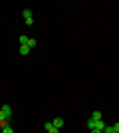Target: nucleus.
Returning a JSON list of instances; mask_svg holds the SVG:
<instances>
[{
    "label": "nucleus",
    "instance_id": "20e7f679",
    "mask_svg": "<svg viewBox=\"0 0 119 133\" xmlns=\"http://www.w3.org/2000/svg\"><path fill=\"white\" fill-rule=\"evenodd\" d=\"M52 125H54L56 129H62L64 127V119H62V117H56V119L52 121Z\"/></svg>",
    "mask_w": 119,
    "mask_h": 133
},
{
    "label": "nucleus",
    "instance_id": "1a4fd4ad",
    "mask_svg": "<svg viewBox=\"0 0 119 133\" xmlns=\"http://www.w3.org/2000/svg\"><path fill=\"white\" fill-rule=\"evenodd\" d=\"M2 133H14V129H12L10 125H4V127H2Z\"/></svg>",
    "mask_w": 119,
    "mask_h": 133
},
{
    "label": "nucleus",
    "instance_id": "0eeeda50",
    "mask_svg": "<svg viewBox=\"0 0 119 133\" xmlns=\"http://www.w3.org/2000/svg\"><path fill=\"white\" fill-rule=\"evenodd\" d=\"M87 127H89V131H91V129H95L97 127V121H95V119H89V121H87Z\"/></svg>",
    "mask_w": 119,
    "mask_h": 133
},
{
    "label": "nucleus",
    "instance_id": "39448f33",
    "mask_svg": "<svg viewBox=\"0 0 119 133\" xmlns=\"http://www.w3.org/2000/svg\"><path fill=\"white\" fill-rule=\"evenodd\" d=\"M101 111H93V113H91V119H95V121H101Z\"/></svg>",
    "mask_w": 119,
    "mask_h": 133
},
{
    "label": "nucleus",
    "instance_id": "9b49d317",
    "mask_svg": "<svg viewBox=\"0 0 119 133\" xmlns=\"http://www.w3.org/2000/svg\"><path fill=\"white\" fill-rule=\"evenodd\" d=\"M113 131H115V133H119V123H115V125H113Z\"/></svg>",
    "mask_w": 119,
    "mask_h": 133
},
{
    "label": "nucleus",
    "instance_id": "f257e3e1",
    "mask_svg": "<svg viewBox=\"0 0 119 133\" xmlns=\"http://www.w3.org/2000/svg\"><path fill=\"white\" fill-rule=\"evenodd\" d=\"M22 16H24V20H26V24H28V26H32V24H34V18H32V12H30V10H24Z\"/></svg>",
    "mask_w": 119,
    "mask_h": 133
},
{
    "label": "nucleus",
    "instance_id": "6e6552de",
    "mask_svg": "<svg viewBox=\"0 0 119 133\" xmlns=\"http://www.w3.org/2000/svg\"><path fill=\"white\" fill-rule=\"evenodd\" d=\"M36 46H38V42H36L34 38H30V40H28V48L32 50V48H36Z\"/></svg>",
    "mask_w": 119,
    "mask_h": 133
},
{
    "label": "nucleus",
    "instance_id": "f03ea898",
    "mask_svg": "<svg viewBox=\"0 0 119 133\" xmlns=\"http://www.w3.org/2000/svg\"><path fill=\"white\" fill-rule=\"evenodd\" d=\"M44 129H46L48 133H60V129L54 127V125H52V121H46V123H44Z\"/></svg>",
    "mask_w": 119,
    "mask_h": 133
},
{
    "label": "nucleus",
    "instance_id": "f8f14e48",
    "mask_svg": "<svg viewBox=\"0 0 119 133\" xmlns=\"http://www.w3.org/2000/svg\"><path fill=\"white\" fill-rule=\"evenodd\" d=\"M91 133H103V131H99V129H91Z\"/></svg>",
    "mask_w": 119,
    "mask_h": 133
},
{
    "label": "nucleus",
    "instance_id": "7ed1b4c3",
    "mask_svg": "<svg viewBox=\"0 0 119 133\" xmlns=\"http://www.w3.org/2000/svg\"><path fill=\"white\" fill-rule=\"evenodd\" d=\"M0 109H2V113H4L6 119H8V117H12V107H10V105H2Z\"/></svg>",
    "mask_w": 119,
    "mask_h": 133
},
{
    "label": "nucleus",
    "instance_id": "423d86ee",
    "mask_svg": "<svg viewBox=\"0 0 119 133\" xmlns=\"http://www.w3.org/2000/svg\"><path fill=\"white\" fill-rule=\"evenodd\" d=\"M20 54H22V56H28L30 54V48H28V46H20Z\"/></svg>",
    "mask_w": 119,
    "mask_h": 133
},
{
    "label": "nucleus",
    "instance_id": "9d476101",
    "mask_svg": "<svg viewBox=\"0 0 119 133\" xmlns=\"http://www.w3.org/2000/svg\"><path fill=\"white\" fill-rule=\"evenodd\" d=\"M2 121H6V117H4V113H2V109H0V123Z\"/></svg>",
    "mask_w": 119,
    "mask_h": 133
}]
</instances>
